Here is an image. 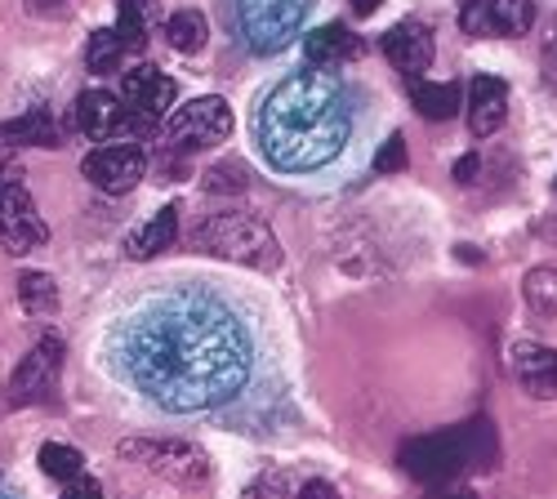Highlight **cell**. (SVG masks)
<instances>
[{
    "instance_id": "obj_6",
    "label": "cell",
    "mask_w": 557,
    "mask_h": 499,
    "mask_svg": "<svg viewBox=\"0 0 557 499\" xmlns=\"http://www.w3.org/2000/svg\"><path fill=\"white\" fill-rule=\"evenodd\" d=\"M0 241H5L10 254H27L50 241V228H45L27 184H18L10 165H0Z\"/></svg>"
},
{
    "instance_id": "obj_5",
    "label": "cell",
    "mask_w": 557,
    "mask_h": 499,
    "mask_svg": "<svg viewBox=\"0 0 557 499\" xmlns=\"http://www.w3.org/2000/svg\"><path fill=\"white\" fill-rule=\"evenodd\" d=\"M312 0H237V23L255 54H282L299 36Z\"/></svg>"
},
{
    "instance_id": "obj_4",
    "label": "cell",
    "mask_w": 557,
    "mask_h": 499,
    "mask_svg": "<svg viewBox=\"0 0 557 499\" xmlns=\"http://www.w3.org/2000/svg\"><path fill=\"white\" fill-rule=\"evenodd\" d=\"M121 456L138 469H148L161 482H174V486H206L210 482V460H206V450L193 446V441L134 437V441H121Z\"/></svg>"
},
{
    "instance_id": "obj_20",
    "label": "cell",
    "mask_w": 557,
    "mask_h": 499,
    "mask_svg": "<svg viewBox=\"0 0 557 499\" xmlns=\"http://www.w3.org/2000/svg\"><path fill=\"white\" fill-rule=\"evenodd\" d=\"M0 139L23 144V148H54V144H59V129H54V116H50V112L32 108V112H23L18 121L0 125Z\"/></svg>"
},
{
    "instance_id": "obj_22",
    "label": "cell",
    "mask_w": 557,
    "mask_h": 499,
    "mask_svg": "<svg viewBox=\"0 0 557 499\" xmlns=\"http://www.w3.org/2000/svg\"><path fill=\"white\" fill-rule=\"evenodd\" d=\"M18 303L32 316H54L59 312V286L50 272H23L18 277Z\"/></svg>"
},
{
    "instance_id": "obj_3",
    "label": "cell",
    "mask_w": 557,
    "mask_h": 499,
    "mask_svg": "<svg viewBox=\"0 0 557 499\" xmlns=\"http://www.w3.org/2000/svg\"><path fill=\"white\" fill-rule=\"evenodd\" d=\"M197 246L219 254V259H227V263L255 267V272L282 267V246H276L272 228L259 214H246V210H227V214L206 219L197 228Z\"/></svg>"
},
{
    "instance_id": "obj_35",
    "label": "cell",
    "mask_w": 557,
    "mask_h": 499,
    "mask_svg": "<svg viewBox=\"0 0 557 499\" xmlns=\"http://www.w3.org/2000/svg\"><path fill=\"white\" fill-rule=\"evenodd\" d=\"M380 5H384V0H352V10H357V14H375Z\"/></svg>"
},
{
    "instance_id": "obj_28",
    "label": "cell",
    "mask_w": 557,
    "mask_h": 499,
    "mask_svg": "<svg viewBox=\"0 0 557 499\" xmlns=\"http://www.w3.org/2000/svg\"><path fill=\"white\" fill-rule=\"evenodd\" d=\"M459 27L469 32V36H491V32H495V23H491V0H463Z\"/></svg>"
},
{
    "instance_id": "obj_17",
    "label": "cell",
    "mask_w": 557,
    "mask_h": 499,
    "mask_svg": "<svg viewBox=\"0 0 557 499\" xmlns=\"http://www.w3.org/2000/svg\"><path fill=\"white\" fill-rule=\"evenodd\" d=\"M410 89V103L424 121H450L459 112V85L455 80H420V76H406Z\"/></svg>"
},
{
    "instance_id": "obj_16",
    "label": "cell",
    "mask_w": 557,
    "mask_h": 499,
    "mask_svg": "<svg viewBox=\"0 0 557 499\" xmlns=\"http://www.w3.org/2000/svg\"><path fill=\"white\" fill-rule=\"evenodd\" d=\"M76 125L89 134V139H112V134L125 125V108L108 89H85L76 99Z\"/></svg>"
},
{
    "instance_id": "obj_27",
    "label": "cell",
    "mask_w": 557,
    "mask_h": 499,
    "mask_svg": "<svg viewBox=\"0 0 557 499\" xmlns=\"http://www.w3.org/2000/svg\"><path fill=\"white\" fill-rule=\"evenodd\" d=\"M85 67L95 76H108V72L121 67V40H116V32H95L85 40Z\"/></svg>"
},
{
    "instance_id": "obj_34",
    "label": "cell",
    "mask_w": 557,
    "mask_h": 499,
    "mask_svg": "<svg viewBox=\"0 0 557 499\" xmlns=\"http://www.w3.org/2000/svg\"><path fill=\"white\" fill-rule=\"evenodd\" d=\"M299 499H339V490H335L331 482H308V486L299 490Z\"/></svg>"
},
{
    "instance_id": "obj_7",
    "label": "cell",
    "mask_w": 557,
    "mask_h": 499,
    "mask_svg": "<svg viewBox=\"0 0 557 499\" xmlns=\"http://www.w3.org/2000/svg\"><path fill=\"white\" fill-rule=\"evenodd\" d=\"M463 460H469V441H463L459 433H429V437H414L401 446V464L414 482L424 486H437L446 477H455L463 469Z\"/></svg>"
},
{
    "instance_id": "obj_25",
    "label": "cell",
    "mask_w": 557,
    "mask_h": 499,
    "mask_svg": "<svg viewBox=\"0 0 557 499\" xmlns=\"http://www.w3.org/2000/svg\"><path fill=\"white\" fill-rule=\"evenodd\" d=\"M491 23L499 36H522L535 23V5L531 0H491Z\"/></svg>"
},
{
    "instance_id": "obj_12",
    "label": "cell",
    "mask_w": 557,
    "mask_h": 499,
    "mask_svg": "<svg viewBox=\"0 0 557 499\" xmlns=\"http://www.w3.org/2000/svg\"><path fill=\"white\" fill-rule=\"evenodd\" d=\"M384 54H388V63L401 72V76H420V72H429V63H433V32L424 27V23H414V18H406V23H397V27H388L384 32Z\"/></svg>"
},
{
    "instance_id": "obj_9",
    "label": "cell",
    "mask_w": 557,
    "mask_h": 499,
    "mask_svg": "<svg viewBox=\"0 0 557 499\" xmlns=\"http://www.w3.org/2000/svg\"><path fill=\"white\" fill-rule=\"evenodd\" d=\"M81 170H85V178H89V184H95L99 192L125 197V192H134L138 184H144L148 157H144V148H134V144H108V148L89 152Z\"/></svg>"
},
{
    "instance_id": "obj_2",
    "label": "cell",
    "mask_w": 557,
    "mask_h": 499,
    "mask_svg": "<svg viewBox=\"0 0 557 499\" xmlns=\"http://www.w3.org/2000/svg\"><path fill=\"white\" fill-rule=\"evenodd\" d=\"M357 108L339 72L304 67L276 80L255 108V144L263 161L282 174L326 170L352 139Z\"/></svg>"
},
{
    "instance_id": "obj_33",
    "label": "cell",
    "mask_w": 557,
    "mask_h": 499,
    "mask_svg": "<svg viewBox=\"0 0 557 499\" xmlns=\"http://www.w3.org/2000/svg\"><path fill=\"white\" fill-rule=\"evenodd\" d=\"M478 178V152H469V157H459V165H455V184H463L469 188Z\"/></svg>"
},
{
    "instance_id": "obj_23",
    "label": "cell",
    "mask_w": 557,
    "mask_h": 499,
    "mask_svg": "<svg viewBox=\"0 0 557 499\" xmlns=\"http://www.w3.org/2000/svg\"><path fill=\"white\" fill-rule=\"evenodd\" d=\"M36 464H40L45 477H54V482H76L81 469H85V456H81L76 446H67V441H45Z\"/></svg>"
},
{
    "instance_id": "obj_14",
    "label": "cell",
    "mask_w": 557,
    "mask_h": 499,
    "mask_svg": "<svg viewBox=\"0 0 557 499\" xmlns=\"http://www.w3.org/2000/svg\"><path fill=\"white\" fill-rule=\"evenodd\" d=\"M304 54H308V67L339 72V63H352V59L366 54V40L357 32H348L344 23H326L304 40Z\"/></svg>"
},
{
    "instance_id": "obj_18",
    "label": "cell",
    "mask_w": 557,
    "mask_h": 499,
    "mask_svg": "<svg viewBox=\"0 0 557 499\" xmlns=\"http://www.w3.org/2000/svg\"><path fill=\"white\" fill-rule=\"evenodd\" d=\"M174 237H178V210H174V205H165V210H161L157 219H148L138 233H129L125 254H129V259H152V254L170 250V246H174Z\"/></svg>"
},
{
    "instance_id": "obj_8",
    "label": "cell",
    "mask_w": 557,
    "mask_h": 499,
    "mask_svg": "<svg viewBox=\"0 0 557 499\" xmlns=\"http://www.w3.org/2000/svg\"><path fill=\"white\" fill-rule=\"evenodd\" d=\"M165 134H170V144H178V148H214L232 134V108L219 95L193 99V103H183L170 116Z\"/></svg>"
},
{
    "instance_id": "obj_36",
    "label": "cell",
    "mask_w": 557,
    "mask_h": 499,
    "mask_svg": "<svg viewBox=\"0 0 557 499\" xmlns=\"http://www.w3.org/2000/svg\"><path fill=\"white\" fill-rule=\"evenodd\" d=\"M553 188H557V184H553Z\"/></svg>"
},
{
    "instance_id": "obj_13",
    "label": "cell",
    "mask_w": 557,
    "mask_h": 499,
    "mask_svg": "<svg viewBox=\"0 0 557 499\" xmlns=\"http://www.w3.org/2000/svg\"><path fill=\"white\" fill-rule=\"evenodd\" d=\"M59 366H63V339H40V344L18 361V366H14L10 392H14L18 401H32V397H40V392H50Z\"/></svg>"
},
{
    "instance_id": "obj_32",
    "label": "cell",
    "mask_w": 557,
    "mask_h": 499,
    "mask_svg": "<svg viewBox=\"0 0 557 499\" xmlns=\"http://www.w3.org/2000/svg\"><path fill=\"white\" fill-rule=\"evenodd\" d=\"M544 80L557 89V23H553V32L544 40Z\"/></svg>"
},
{
    "instance_id": "obj_21",
    "label": "cell",
    "mask_w": 557,
    "mask_h": 499,
    "mask_svg": "<svg viewBox=\"0 0 557 499\" xmlns=\"http://www.w3.org/2000/svg\"><path fill=\"white\" fill-rule=\"evenodd\" d=\"M165 40L174 45L178 54H201L206 40H210V23L201 10H178L165 18Z\"/></svg>"
},
{
    "instance_id": "obj_26",
    "label": "cell",
    "mask_w": 557,
    "mask_h": 499,
    "mask_svg": "<svg viewBox=\"0 0 557 499\" xmlns=\"http://www.w3.org/2000/svg\"><path fill=\"white\" fill-rule=\"evenodd\" d=\"M201 184L210 188V192H232V197H237V192H246L250 184H255V174H250V165H242V161H214L210 170H206V178H201Z\"/></svg>"
},
{
    "instance_id": "obj_10",
    "label": "cell",
    "mask_w": 557,
    "mask_h": 499,
    "mask_svg": "<svg viewBox=\"0 0 557 499\" xmlns=\"http://www.w3.org/2000/svg\"><path fill=\"white\" fill-rule=\"evenodd\" d=\"M174 95L178 89L161 67H134L121 80V108L125 116L134 112V121H161L174 108Z\"/></svg>"
},
{
    "instance_id": "obj_31",
    "label": "cell",
    "mask_w": 557,
    "mask_h": 499,
    "mask_svg": "<svg viewBox=\"0 0 557 499\" xmlns=\"http://www.w3.org/2000/svg\"><path fill=\"white\" fill-rule=\"evenodd\" d=\"M59 499H103V486H99L95 477H85V473H81L76 482H67V486H63V495H59Z\"/></svg>"
},
{
    "instance_id": "obj_15",
    "label": "cell",
    "mask_w": 557,
    "mask_h": 499,
    "mask_svg": "<svg viewBox=\"0 0 557 499\" xmlns=\"http://www.w3.org/2000/svg\"><path fill=\"white\" fill-rule=\"evenodd\" d=\"M504 116H508V85L491 72H478L469 85V129L478 139H486V134L504 125Z\"/></svg>"
},
{
    "instance_id": "obj_1",
    "label": "cell",
    "mask_w": 557,
    "mask_h": 499,
    "mask_svg": "<svg viewBox=\"0 0 557 499\" xmlns=\"http://www.w3.org/2000/svg\"><path fill=\"white\" fill-rule=\"evenodd\" d=\"M112 357L161 411L193 415L246 388L255 348L232 308L201 290H178L129 312L112 335Z\"/></svg>"
},
{
    "instance_id": "obj_29",
    "label": "cell",
    "mask_w": 557,
    "mask_h": 499,
    "mask_svg": "<svg viewBox=\"0 0 557 499\" xmlns=\"http://www.w3.org/2000/svg\"><path fill=\"white\" fill-rule=\"evenodd\" d=\"M375 170H380V174L406 170V139H401V134H388V139H384V148L375 152Z\"/></svg>"
},
{
    "instance_id": "obj_24",
    "label": "cell",
    "mask_w": 557,
    "mask_h": 499,
    "mask_svg": "<svg viewBox=\"0 0 557 499\" xmlns=\"http://www.w3.org/2000/svg\"><path fill=\"white\" fill-rule=\"evenodd\" d=\"M522 295L535 316H557V267H531L522 282Z\"/></svg>"
},
{
    "instance_id": "obj_11",
    "label": "cell",
    "mask_w": 557,
    "mask_h": 499,
    "mask_svg": "<svg viewBox=\"0 0 557 499\" xmlns=\"http://www.w3.org/2000/svg\"><path fill=\"white\" fill-rule=\"evenodd\" d=\"M508 371H513V379H518L531 397H540V401L557 397V348L518 339L513 348H508Z\"/></svg>"
},
{
    "instance_id": "obj_30",
    "label": "cell",
    "mask_w": 557,
    "mask_h": 499,
    "mask_svg": "<svg viewBox=\"0 0 557 499\" xmlns=\"http://www.w3.org/2000/svg\"><path fill=\"white\" fill-rule=\"evenodd\" d=\"M27 14H32V18H54V23H63L72 10H67V0H27Z\"/></svg>"
},
{
    "instance_id": "obj_19",
    "label": "cell",
    "mask_w": 557,
    "mask_h": 499,
    "mask_svg": "<svg viewBox=\"0 0 557 499\" xmlns=\"http://www.w3.org/2000/svg\"><path fill=\"white\" fill-rule=\"evenodd\" d=\"M157 18H161L157 0H121V5H116V40H121V50H138V45H148Z\"/></svg>"
}]
</instances>
